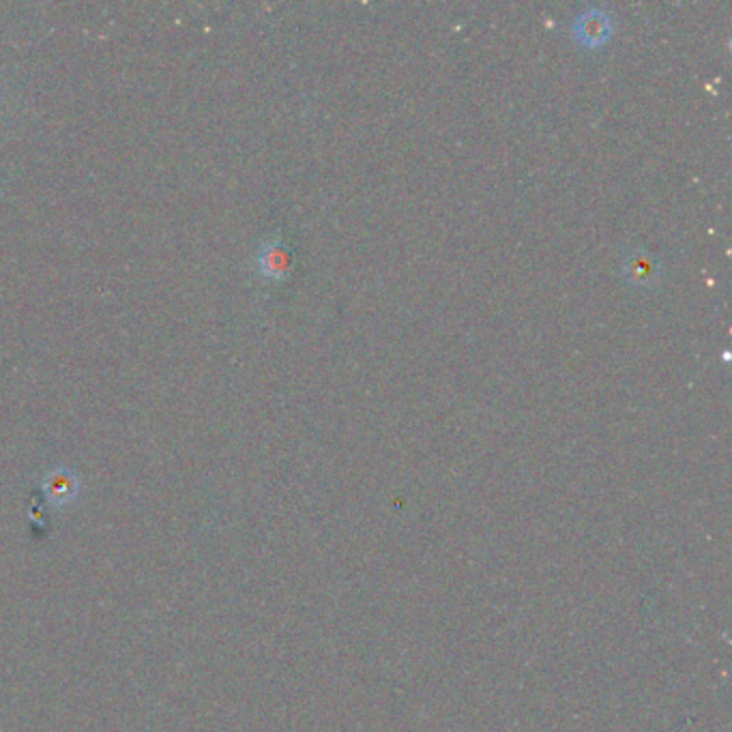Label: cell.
<instances>
[{
	"instance_id": "2",
	"label": "cell",
	"mask_w": 732,
	"mask_h": 732,
	"mask_svg": "<svg viewBox=\"0 0 732 732\" xmlns=\"http://www.w3.org/2000/svg\"><path fill=\"white\" fill-rule=\"evenodd\" d=\"M295 263L293 251L279 241H271V244L263 245L260 254H258V267L265 277L269 279H281L290 274Z\"/></svg>"
},
{
	"instance_id": "4",
	"label": "cell",
	"mask_w": 732,
	"mask_h": 732,
	"mask_svg": "<svg viewBox=\"0 0 732 732\" xmlns=\"http://www.w3.org/2000/svg\"><path fill=\"white\" fill-rule=\"evenodd\" d=\"M76 489H78V482H76V477H73L71 473H67V471H57V473H52V475L48 477V482H46V492H48L50 498L57 501V503L69 501V498L76 494Z\"/></svg>"
},
{
	"instance_id": "3",
	"label": "cell",
	"mask_w": 732,
	"mask_h": 732,
	"mask_svg": "<svg viewBox=\"0 0 732 732\" xmlns=\"http://www.w3.org/2000/svg\"><path fill=\"white\" fill-rule=\"evenodd\" d=\"M625 274L634 284H651L657 279V260L649 254H632L625 260Z\"/></svg>"
},
{
	"instance_id": "1",
	"label": "cell",
	"mask_w": 732,
	"mask_h": 732,
	"mask_svg": "<svg viewBox=\"0 0 732 732\" xmlns=\"http://www.w3.org/2000/svg\"><path fill=\"white\" fill-rule=\"evenodd\" d=\"M612 20L611 16L602 9H586L580 13L574 22V34L582 46L586 48H597L611 39Z\"/></svg>"
}]
</instances>
